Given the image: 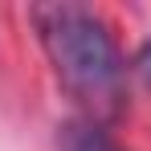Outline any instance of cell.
Masks as SVG:
<instances>
[{"mask_svg": "<svg viewBox=\"0 0 151 151\" xmlns=\"http://www.w3.org/2000/svg\"><path fill=\"white\" fill-rule=\"evenodd\" d=\"M61 151H119L98 123H70L61 131Z\"/></svg>", "mask_w": 151, "mask_h": 151, "instance_id": "7a4b0ae2", "label": "cell"}, {"mask_svg": "<svg viewBox=\"0 0 151 151\" xmlns=\"http://www.w3.org/2000/svg\"><path fill=\"white\" fill-rule=\"evenodd\" d=\"M37 29L65 86L94 110H114L123 94V57L106 25L86 8L49 4V8H37Z\"/></svg>", "mask_w": 151, "mask_h": 151, "instance_id": "6da1fadb", "label": "cell"}, {"mask_svg": "<svg viewBox=\"0 0 151 151\" xmlns=\"http://www.w3.org/2000/svg\"><path fill=\"white\" fill-rule=\"evenodd\" d=\"M135 70H139V78H143V86L151 90V41L139 49V57H135Z\"/></svg>", "mask_w": 151, "mask_h": 151, "instance_id": "3957f363", "label": "cell"}]
</instances>
